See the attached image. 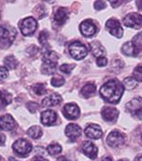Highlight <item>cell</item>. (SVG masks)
<instances>
[{
	"label": "cell",
	"mask_w": 142,
	"mask_h": 161,
	"mask_svg": "<svg viewBox=\"0 0 142 161\" xmlns=\"http://www.w3.org/2000/svg\"><path fill=\"white\" fill-rule=\"evenodd\" d=\"M32 161H48V160H46L45 158H41V157H36V158H34Z\"/></svg>",
	"instance_id": "obj_43"
},
{
	"label": "cell",
	"mask_w": 142,
	"mask_h": 161,
	"mask_svg": "<svg viewBox=\"0 0 142 161\" xmlns=\"http://www.w3.org/2000/svg\"><path fill=\"white\" fill-rule=\"evenodd\" d=\"M17 29L12 25H3L0 26V47L8 48L14 42L17 36Z\"/></svg>",
	"instance_id": "obj_2"
},
{
	"label": "cell",
	"mask_w": 142,
	"mask_h": 161,
	"mask_svg": "<svg viewBox=\"0 0 142 161\" xmlns=\"http://www.w3.org/2000/svg\"><path fill=\"white\" fill-rule=\"evenodd\" d=\"M106 7H107L106 3L103 1H96L94 3V8L97 9V10H101V9L105 8Z\"/></svg>",
	"instance_id": "obj_38"
},
{
	"label": "cell",
	"mask_w": 142,
	"mask_h": 161,
	"mask_svg": "<svg viewBox=\"0 0 142 161\" xmlns=\"http://www.w3.org/2000/svg\"><path fill=\"white\" fill-rule=\"evenodd\" d=\"M63 113L64 115V117L68 119H76L79 118L80 116V108H78V106L75 104H67L64 106Z\"/></svg>",
	"instance_id": "obj_10"
},
{
	"label": "cell",
	"mask_w": 142,
	"mask_h": 161,
	"mask_svg": "<svg viewBox=\"0 0 142 161\" xmlns=\"http://www.w3.org/2000/svg\"><path fill=\"white\" fill-rule=\"evenodd\" d=\"M62 97L57 93H53L50 95L49 97H45L42 101V105L43 107H53L57 106L62 102Z\"/></svg>",
	"instance_id": "obj_18"
},
{
	"label": "cell",
	"mask_w": 142,
	"mask_h": 161,
	"mask_svg": "<svg viewBox=\"0 0 142 161\" xmlns=\"http://www.w3.org/2000/svg\"><path fill=\"white\" fill-rule=\"evenodd\" d=\"M12 101L11 95L6 90H0V109L7 107Z\"/></svg>",
	"instance_id": "obj_22"
},
{
	"label": "cell",
	"mask_w": 142,
	"mask_h": 161,
	"mask_svg": "<svg viewBox=\"0 0 142 161\" xmlns=\"http://www.w3.org/2000/svg\"><path fill=\"white\" fill-rule=\"evenodd\" d=\"M124 141H125L124 136L117 130L111 131L109 134V136H107V143L109 147L113 148L120 147L121 145L124 144Z\"/></svg>",
	"instance_id": "obj_7"
},
{
	"label": "cell",
	"mask_w": 142,
	"mask_h": 161,
	"mask_svg": "<svg viewBox=\"0 0 142 161\" xmlns=\"http://www.w3.org/2000/svg\"><path fill=\"white\" fill-rule=\"evenodd\" d=\"M69 52L74 59L81 60L87 56L88 49L84 44H82L79 41H75L70 45Z\"/></svg>",
	"instance_id": "obj_4"
},
{
	"label": "cell",
	"mask_w": 142,
	"mask_h": 161,
	"mask_svg": "<svg viewBox=\"0 0 142 161\" xmlns=\"http://www.w3.org/2000/svg\"><path fill=\"white\" fill-rule=\"evenodd\" d=\"M106 28L111 35L116 36L118 38H120L123 35V29L120 25V23L117 19L110 18L106 23Z\"/></svg>",
	"instance_id": "obj_8"
},
{
	"label": "cell",
	"mask_w": 142,
	"mask_h": 161,
	"mask_svg": "<svg viewBox=\"0 0 142 161\" xmlns=\"http://www.w3.org/2000/svg\"><path fill=\"white\" fill-rule=\"evenodd\" d=\"M135 39H136V42H139L142 44V32H140L139 34H138L135 36Z\"/></svg>",
	"instance_id": "obj_41"
},
{
	"label": "cell",
	"mask_w": 142,
	"mask_h": 161,
	"mask_svg": "<svg viewBox=\"0 0 142 161\" xmlns=\"http://www.w3.org/2000/svg\"><path fill=\"white\" fill-rule=\"evenodd\" d=\"M110 3H111V6L113 7V8H117L119 6H120L121 4H122V1H110Z\"/></svg>",
	"instance_id": "obj_40"
},
{
	"label": "cell",
	"mask_w": 142,
	"mask_h": 161,
	"mask_svg": "<svg viewBox=\"0 0 142 161\" xmlns=\"http://www.w3.org/2000/svg\"><path fill=\"white\" fill-rule=\"evenodd\" d=\"M57 161H67V158L64 157V156H62L57 158Z\"/></svg>",
	"instance_id": "obj_45"
},
{
	"label": "cell",
	"mask_w": 142,
	"mask_h": 161,
	"mask_svg": "<svg viewBox=\"0 0 142 161\" xmlns=\"http://www.w3.org/2000/svg\"><path fill=\"white\" fill-rule=\"evenodd\" d=\"M48 33L46 32V31H42L41 33H40V35H39V42H40V44L41 45H43V46H44L46 43H47V39H48Z\"/></svg>",
	"instance_id": "obj_34"
},
{
	"label": "cell",
	"mask_w": 142,
	"mask_h": 161,
	"mask_svg": "<svg viewBox=\"0 0 142 161\" xmlns=\"http://www.w3.org/2000/svg\"><path fill=\"white\" fill-rule=\"evenodd\" d=\"M83 152L91 159H95L98 155V148L91 141H85L83 144Z\"/></svg>",
	"instance_id": "obj_12"
},
{
	"label": "cell",
	"mask_w": 142,
	"mask_h": 161,
	"mask_svg": "<svg viewBox=\"0 0 142 161\" xmlns=\"http://www.w3.org/2000/svg\"><path fill=\"white\" fill-rule=\"evenodd\" d=\"M9 161H17V160L16 159V158H12V157H11V158H9Z\"/></svg>",
	"instance_id": "obj_48"
},
{
	"label": "cell",
	"mask_w": 142,
	"mask_h": 161,
	"mask_svg": "<svg viewBox=\"0 0 142 161\" xmlns=\"http://www.w3.org/2000/svg\"><path fill=\"white\" fill-rule=\"evenodd\" d=\"M4 63L6 65V67L9 69H15L18 65V62L16 59V58L13 55L8 56L5 59H4Z\"/></svg>",
	"instance_id": "obj_27"
},
{
	"label": "cell",
	"mask_w": 142,
	"mask_h": 161,
	"mask_svg": "<svg viewBox=\"0 0 142 161\" xmlns=\"http://www.w3.org/2000/svg\"><path fill=\"white\" fill-rule=\"evenodd\" d=\"M74 65H68V64H63V65H62L61 67H60V70L62 71V72H63L64 74H70L71 73V71L73 70V68H74Z\"/></svg>",
	"instance_id": "obj_35"
},
{
	"label": "cell",
	"mask_w": 142,
	"mask_h": 161,
	"mask_svg": "<svg viewBox=\"0 0 142 161\" xmlns=\"http://www.w3.org/2000/svg\"><path fill=\"white\" fill-rule=\"evenodd\" d=\"M57 119V114L53 110H45L41 114V122L44 126L53 125Z\"/></svg>",
	"instance_id": "obj_14"
},
{
	"label": "cell",
	"mask_w": 142,
	"mask_h": 161,
	"mask_svg": "<svg viewBox=\"0 0 142 161\" xmlns=\"http://www.w3.org/2000/svg\"><path fill=\"white\" fill-rule=\"evenodd\" d=\"M101 161H112V158L110 157H106V158H104Z\"/></svg>",
	"instance_id": "obj_46"
},
{
	"label": "cell",
	"mask_w": 142,
	"mask_h": 161,
	"mask_svg": "<svg viewBox=\"0 0 142 161\" xmlns=\"http://www.w3.org/2000/svg\"><path fill=\"white\" fill-rule=\"evenodd\" d=\"M119 161H129L128 159H119Z\"/></svg>",
	"instance_id": "obj_49"
},
{
	"label": "cell",
	"mask_w": 142,
	"mask_h": 161,
	"mask_svg": "<svg viewBox=\"0 0 142 161\" xmlns=\"http://www.w3.org/2000/svg\"><path fill=\"white\" fill-rule=\"evenodd\" d=\"M20 30L24 36H31L37 28V23L33 17H26L19 24Z\"/></svg>",
	"instance_id": "obj_5"
},
{
	"label": "cell",
	"mask_w": 142,
	"mask_h": 161,
	"mask_svg": "<svg viewBox=\"0 0 142 161\" xmlns=\"http://www.w3.org/2000/svg\"><path fill=\"white\" fill-rule=\"evenodd\" d=\"M136 5H137L138 8L139 10H142V1H136Z\"/></svg>",
	"instance_id": "obj_44"
},
{
	"label": "cell",
	"mask_w": 142,
	"mask_h": 161,
	"mask_svg": "<svg viewBox=\"0 0 142 161\" xmlns=\"http://www.w3.org/2000/svg\"><path fill=\"white\" fill-rule=\"evenodd\" d=\"M107 63H108V60H107L106 58H104V57L99 58L97 59V65H98V67H105L107 65Z\"/></svg>",
	"instance_id": "obj_39"
},
{
	"label": "cell",
	"mask_w": 142,
	"mask_h": 161,
	"mask_svg": "<svg viewBox=\"0 0 142 161\" xmlns=\"http://www.w3.org/2000/svg\"><path fill=\"white\" fill-rule=\"evenodd\" d=\"M42 134V129H41V127H38V126H33V127H31L27 130V135L30 137L33 138V139L41 137Z\"/></svg>",
	"instance_id": "obj_26"
},
{
	"label": "cell",
	"mask_w": 142,
	"mask_h": 161,
	"mask_svg": "<svg viewBox=\"0 0 142 161\" xmlns=\"http://www.w3.org/2000/svg\"><path fill=\"white\" fill-rule=\"evenodd\" d=\"M8 76V70L5 67H0V81L6 79Z\"/></svg>",
	"instance_id": "obj_36"
},
{
	"label": "cell",
	"mask_w": 142,
	"mask_h": 161,
	"mask_svg": "<svg viewBox=\"0 0 142 161\" xmlns=\"http://www.w3.org/2000/svg\"><path fill=\"white\" fill-rule=\"evenodd\" d=\"M134 78L136 81H139V82H142V65L141 66H139L134 69L133 71Z\"/></svg>",
	"instance_id": "obj_33"
},
{
	"label": "cell",
	"mask_w": 142,
	"mask_h": 161,
	"mask_svg": "<svg viewBox=\"0 0 142 161\" xmlns=\"http://www.w3.org/2000/svg\"><path fill=\"white\" fill-rule=\"evenodd\" d=\"M123 68V62L121 60H113L111 62V65H110V70L112 71H115V72H118L119 71L121 68Z\"/></svg>",
	"instance_id": "obj_32"
},
{
	"label": "cell",
	"mask_w": 142,
	"mask_h": 161,
	"mask_svg": "<svg viewBox=\"0 0 142 161\" xmlns=\"http://www.w3.org/2000/svg\"><path fill=\"white\" fill-rule=\"evenodd\" d=\"M122 53L126 56H129V57H136L139 54V47L137 46V44L133 41H129L125 43L121 48Z\"/></svg>",
	"instance_id": "obj_15"
},
{
	"label": "cell",
	"mask_w": 142,
	"mask_h": 161,
	"mask_svg": "<svg viewBox=\"0 0 142 161\" xmlns=\"http://www.w3.org/2000/svg\"><path fill=\"white\" fill-rule=\"evenodd\" d=\"M0 161H4V159H3V158H2L1 157H0Z\"/></svg>",
	"instance_id": "obj_50"
},
{
	"label": "cell",
	"mask_w": 142,
	"mask_h": 161,
	"mask_svg": "<svg viewBox=\"0 0 142 161\" xmlns=\"http://www.w3.org/2000/svg\"><path fill=\"white\" fill-rule=\"evenodd\" d=\"M101 116L104 120L106 121H115L118 119L119 111L114 108H104L101 111Z\"/></svg>",
	"instance_id": "obj_17"
},
{
	"label": "cell",
	"mask_w": 142,
	"mask_h": 161,
	"mask_svg": "<svg viewBox=\"0 0 142 161\" xmlns=\"http://www.w3.org/2000/svg\"><path fill=\"white\" fill-rule=\"evenodd\" d=\"M123 23L128 27L140 28L142 26V16L138 13H130L124 17Z\"/></svg>",
	"instance_id": "obj_6"
},
{
	"label": "cell",
	"mask_w": 142,
	"mask_h": 161,
	"mask_svg": "<svg viewBox=\"0 0 142 161\" xmlns=\"http://www.w3.org/2000/svg\"><path fill=\"white\" fill-rule=\"evenodd\" d=\"M85 135L92 139H99L102 136V131L98 125L92 124L85 128Z\"/></svg>",
	"instance_id": "obj_16"
},
{
	"label": "cell",
	"mask_w": 142,
	"mask_h": 161,
	"mask_svg": "<svg viewBox=\"0 0 142 161\" xmlns=\"http://www.w3.org/2000/svg\"><path fill=\"white\" fill-rule=\"evenodd\" d=\"M134 161H142V157H138V158H136Z\"/></svg>",
	"instance_id": "obj_47"
},
{
	"label": "cell",
	"mask_w": 142,
	"mask_h": 161,
	"mask_svg": "<svg viewBox=\"0 0 142 161\" xmlns=\"http://www.w3.org/2000/svg\"><path fill=\"white\" fill-rule=\"evenodd\" d=\"M17 127V123L11 115H4L0 118V128L6 131L14 130Z\"/></svg>",
	"instance_id": "obj_11"
},
{
	"label": "cell",
	"mask_w": 142,
	"mask_h": 161,
	"mask_svg": "<svg viewBox=\"0 0 142 161\" xmlns=\"http://www.w3.org/2000/svg\"><path fill=\"white\" fill-rule=\"evenodd\" d=\"M57 63H50V62H43L42 72L45 75H52L56 70Z\"/></svg>",
	"instance_id": "obj_23"
},
{
	"label": "cell",
	"mask_w": 142,
	"mask_h": 161,
	"mask_svg": "<svg viewBox=\"0 0 142 161\" xmlns=\"http://www.w3.org/2000/svg\"><path fill=\"white\" fill-rule=\"evenodd\" d=\"M123 92L124 86L117 79H110L102 86L100 89V97L105 101L111 104L119 103Z\"/></svg>",
	"instance_id": "obj_1"
},
{
	"label": "cell",
	"mask_w": 142,
	"mask_h": 161,
	"mask_svg": "<svg viewBox=\"0 0 142 161\" xmlns=\"http://www.w3.org/2000/svg\"><path fill=\"white\" fill-rule=\"evenodd\" d=\"M81 134H82L81 127L75 124H69L65 128V135L71 139V141H75L81 136Z\"/></svg>",
	"instance_id": "obj_13"
},
{
	"label": "cell",
	"mask_w": 142,
	"mask_h": 161,
	"mask_svg": "<svg viewBox=\"0 0 142 161\" xmlns=\"http://www.w3.org/2000/svg\"><path fill=\"white\" fill-rule=\"evenodd\" d=\"M141 139H142V135H141Z\"/></svg>",
	"instance_id": "obj_51"
},
{
	"label": "cell",
	"mask_w": 142,
	"mask_h": 161,
	"mask_svg": "<svg viewBox=\"0 0 142 161\" xmlns=\"http://www.w3.org/2000/svg\"><path fill=\"white\" fill-rule=\"evenodd\" d=\"M26 107H27L28 110L30 111V112H32V113H34L35 111L37 110V108H38V105L36 103H34V102H29V103H27Z\"/></svg>",
	"instance_id": "obj_37"
},
{
	"label": "cell",
	"mask_w": 142,
	"mask_h": 161,
	"mask_svg": "<svg viewBox=\"0 0 142 161\" xmlns=\"http://www.w3.org/2000/svg\"><path fill=\"white\" fill-rule=\"evenodd\" d=\"M91 49H92V54L96 58H101L105 54V49L101 46V44L98 41H94L91 44Z\"/></svg>",
	"instance_id": "obj_21"
},
{
	"label": "cell",
	"mask_w": 142,
	"mask_h": 161,
	"mask_svg": "<svg viewBox=\"0 0 142 161\" xmlns=\"http://www.w3.org/2000/svg\"><path fill=\"white\" fill-rule=\"evenodd\" d=\"M64 82H65L64 78L62 76H59V75L53 76L52 80H51V84L53 86H61L64 84Z\"/></svg>",
	"instance_id": "obj_31"
},
{
	"label": "cell",
	"mask_w": 142,
	"mask_h": 161,
	"mask_svg": "<svg viewBox=\"0 0 142 161\" xmlns=\"http://www.w3.org/2000/svg\"><path fill=\"white\" fill-rule=\"evenodd\" d=\"M13 150L18 157H26L32 151V144L26 139L20 138L13 144Z\"/></svg>",
	"instance_id": "obj_3"
},
{
	"label": "cell",
	"mask_w": 142,
	"mask_h": 161,
	"mask_svg": "<svg viewBox=\"0 0 142 161\" xmlns=\"http://www.w3.org/2000/svg\"><path fill=\"white\" fill-rule=\"evenodd\" d=\"M33 90L34 93L38 96H42L46 93V87L45 86L42 84V83H38L33 86Z\"/></svg>",
	"instance_id": "obj_29"
},
{
	"label": "cell",
	"mask_w": 142,
	"mask_h": 161,
	"mask_svg": "<svg viewBox=\"0 0 142 161\" xmlns=\"http://www.w3.org/2000/svg\"><path fill=\"white\" fill-rule=\"evenodd\" d=\"M47 151L48 153L52 155V156H54V155H58L60 153L62 152V147L59 144H51L48 146L47 147Z\"/></svg>",
	"instance_id": "obj_28"
},
{
	"label": "cell",
	"mask_w": 142,
	"mask_h": 161,
	"mask_svg": "<svg viewBox=\"0 0 142 161\" xmlns=\"http://www.w3.org/2000/svg\"><path fill=\"white\" fill-rule=\"evenodd\" d=\"M80 31L86 37L92 36L97 31V27L91 19L84 20L80 25Z\"/></svg>",
	"instance_id": "obj_9"
},
{
	"label": "cell",
	"mask_w": 142,
	"mask_h": 161,
	"mask_svg": "<svg viewBox=\"0 0 142 161\" xmlns=\"http://www.w3.org/2000/svg\"><path fill=\"white\" fill-rule=\"evenodd\" d=\"M5 141H6V136L4 134L0 133V146L5 144Z\"/></svg>",
	"instance_id": "obj_42"
},
{
	"label": "cell",
	"mask_w": 142,
	"mask_h": 161,
	"mask_svg": "<svg viewBox=\"0 0 142 161\" xmlns=\"http://www.w3.org/2000/svg\"><path fill=\"white\" fill-rule=\"evenodd\" d=\"M59 57L53 51H46L43 56V62H50V63H57Z\"/></svg>",
	"instance_id": "obj_25"
},
{
	"label": "cell",
	"mask_w": 142,
	"mask_h": 161,
	"mask_svg": "<svg viewBox=\"0 0 142 161\" xmlns=\"http://www.w3.org/2000/svg\"><path fill=\"white\" fill-rule=\"evenodd\" d=\"M123 84L129 90H132L137 86V81L133 77H126L123 81Z\"/></svg>",
	"instance_id": "obj_30"
},
{
	"label": "cell",
	"mask_w": 142,
	"mask_h": 161,
	"mask_svg": "<svg viewBox=\"0 0 142 161\" xmlns=\"http://www.w3.org/2000/svg\"><path fill=\"white\" fill-rule=\"evenodd\" d=\"M95 92H96V86H95V85L92 84V83L85 85L82 88V95L84 96V97H86V98L91 97L92 95L95 94Z\"/></svg>",
	"instance_id": "obj_24"
},
{
	"label": "cell",
	"mask_w": 142,
	"mask_h": 161,
	"mask_svg": "<svg viewBox=\"0 0 142 161\" xmlns=\"http://www.w3.org/2000/svg\"><path fill=\"white\" fill-rule=\"evenodd\" d=\"M67 17H68V12H67L66 9L63 8H60L55 12L53 19L58 25H63L66 21Z\"/></svg>",
	"instance_id": "obj_20"
},
{
	"label": "cell",
	"mask_w": 142,
	"mask_h": 161,
	"mask_svg": "<svg viewBox=\"0 0 142 161\" xmlns=\"http://www.w3.org/2000/svg\"><path fill=\"white\" fill-rule=\"evenodd\" d=\"M126 108L131 113H138L142 109V98L141 97H135L132 100L129 102L126 105Z\"/></svg>",
	"instance_id": "obj_19"
}]
</instances>
